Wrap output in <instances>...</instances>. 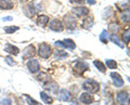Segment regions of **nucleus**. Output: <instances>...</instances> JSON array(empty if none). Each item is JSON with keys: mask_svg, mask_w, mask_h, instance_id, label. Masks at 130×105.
I'll list each match as a JSON object with an SVG mask.
<instances>
[{"mask_svg": "<svg viewBox=\"0 0 130 105\" xmlns=\"http://www.w3.org/2000/svg\"><path fill=\"white\" fill-rule=\"evenodd\" d=\"M44 88H46L48 91H51L52 93H56V92H58V90H59V86H58V83L54 82V81L49 82L48 84H46V86H44Z\"/></svg>", "mask_w": 130, "mask_h": 105, "instance_id": "obj_19", "label": "nucleus"}, {"mask_svg": "<svg viewBox=\"0 0 130 105\" xmlns=\"http://www.w3.org/2000/svg\"><path fill=\"white\" fill-rule=\"evenodd\" d=\"M109 39H111L112 41H113L114 43H115V44H117V46H118L119 48H121V49H124V48H125V46L120 42V40L118 39V37H117L116 35H114V34H113V35H111V37H109Z\"/></svg>", "mask_w": 130, "mask_h": 105, "instance_id": "obj_25", "label": "nucleus"}, {"mask_svg": "<svg viewBox=\"0 0 130 105\" xmlns=\"http://www.w3.org/2000/svg\"><path fill=\"white\" fill-rule=\"evenodd\" d=\"M5 60H6V62H7L8 64H9L10 66H14L15 64H16V63L13 61V59H12L11 56H6V59H5Z\"/></svg>", "mask_w": 130, "mask_h": 105, "instance_id": "obj_32", "label": "nucleus"}, {"mask_svg": "<svg viewBox=\"0 0 130 105\" xmlns=\"http://www.w3.org/2000/svg\"><path fill=\"white\" fill-rule=\"evenodd\" d=\"M65 27L67 28V29H75L76 28V21L74 20V18L70 16V15H66V16L64 18V24Z\"/></svg>", "mask_w": 130, "mask_h": 105, "instance_id": "obj_11", "label": "nucleus"}, {"mask_svg": "<svg viewBox=\"0 0 130 105\" xmlns=\"http://www.w3.org/2000/svg\"><path fill=\"white\" fill-rule=\"evenodd\" d=\"M83 89L86 90L89 93H95L100 90V83L96 82L95 80H86L84 83H83Z\"/></svg>", "mask_w": 130, "mask_h": 105, "instance_id": "obj_1", "label": "nucleus"}, {"mask_svg": "<svg viewBox=\"0 0 130 105\" xmlns=\"http://www.w3.org/2000/svg\"><path fill=\"white\" fill-rule=\"evenodd\" d=\"M109 76H111V78H112V81H113V84L115 86L116 88H121V87H124V79L121 78V76L118 74V73H116V72H112L111 74H109Z\"/></svg>", "mask_w": 130, "mask_h": 105, "instance_id": "obj_5", "label": "nucleus"}, {"mask_svg": "<svg viewBox=\"0 0 130 105\" xmlns=\"http://www.w3.org/2000/svg\"><path fill=\"white\" fill-rule=\"evenodd\" d=\"M59 100L63 101V102H68V101L72 100V95L67 90L62 89V90H60V92H59Z\"/></svg>", "mask_w": 130, "mask_h": 105, "instance_id": "obj_13", "label": "nucleus"}, {"mask_svg": "<svg viewBox=\"0 0 130 105\" xmlns=\"http://www.w3.org/2000/svg\"><path fill=\"white\" fill-rule=\"evenodd\" d=\"M40 98H41V100H42L46 104H52V103H53V99H52L51 96L49 95L47 92H44V91L40 92Z\"/></svg>", "mask_w": 130, "mask_h": 105, "instance_id": "obj_20", "label": "nucleus"}, {"mask_svg": "<svg viewBox=\"0 0 130 105\" xmlns=\"http://www.w3.org/2000/svg\"><path fill=\"white\" fill-rule=\"evenodd\" d=\"M23 11H24V14L28 18H32L34 15L36 14V9L32 5H27L23 8Z\"/></svg>", "mask_w": 130, "mask_h": 105, "instance_id": "obj_14", "label": "nucleus"}, {"mask_svg": "<svg viewBox=\"0 0 130 105\" xmlns=\"http://www.w3.org/2000/svg\"><path fill=\"white\" fill-rule=\"evenodd\" d=\"M27 67H28V71H29L31 74H35V73H38L40 69V65H39V62L35 59H28L27 61Z\"/></svg>", "mask_w": 130, "mask_h": 105, "instance_id": "obj_7", "label": "nucleus"}, {"mask_svg": "<svg viewBox=\"0 0 130 105\" xmlns=\"http://www.w3.org/2000/svg\"><path fill=\"white\" fill-rule=\"evenodd\" d=\"M108 39H109V37H108L107 30L104 29L102 33H101V35H100V41L103 42V43H107L108 42Z\"/></svg>", "mask_w": 130, "mask_h": 105, "instance_id": "obj_23", "label": "nucleus"}, {"mask_svg": "<svg viewBox=\"0 0 130 105\" xmlns=\"http://www.w3.org/2000/svg\"><path fill=\"white\" fill-rule=\"evenodd\" d=\"M68 56V53L67 52H65L63 50H58L54 52V58L55 60H64L65 58H67Z\"/></svg>", "mask_w": 130, "mask_h": 105, "instance_id": "obj_21", "label": "nucleus"}, {"mask_svg": "<svg viewBox=\"0 0 130 105\" xmlns=\"http://www.w3.org/2000/svg\"><path fill=\"white\" fill-rule=\"evenodd\" d=\"M21 2H26V1H28V0H20Z\"/></svg>", "mask_w": 130, "mask_h": 105, "instance_id": "obj_37", "label": "nucleus"}, {"mask_svg": "<svg viewBox=\"0 0 130 105\" xmlns=\"http://www.w3.org/2000/svg\"><path fill=\"white\" fill-rule=\"evenodd\" d=\"M26 102H27V104H28V105H41L40 103H38L37 101H35L32 98H29L28 95L26 96Z\"/></svg>", "mask_w": 130, "mask_h": 105, "instance_id": "obj_30", "label": "nucleus"}, {"mask_svg": "<svg viewBox=\"0 0 130 105\" xmlns=\"http://www.w3.org/2000/svg\"><path fill=\"white\" fill-rule=\"evenodd\" d=\"M93 64H94V66H95L101 73H105V71H106V67H105L104 64H103L102 62L98 61V60H95V61L93 62Z\"/></svg>", "mask_w": 130, "mask_h": 105, "instance_id": "obj_24", "label": "nucleus"}, {"mask_svg": "<svg viewBox=\"0 0 130 105\" xmlns=\"http://www.w3.org/2000/svg\"><path fill=\"white\" fill-rule=\"evenodd\" d=\"M79 100L81 103L89 105L93 102V95L92 93H89V92H85V93H81L79 96Z\"/></svg>", "mask_w": 130, "mask_h": 105, "instance_id": "obj_10", "label": "nucleus"}, {"mask_svg": "<svg viewBox=\"0 0 130 105\" xmlns=\"http://www.w3.org/2000/svg\"><path fill=\"white\" fill-rule=\"evenodd\" d=\"M89 9L86 7H76L73 9V13H74L76 16L78 18H83V16H86V15L89 14Z\"/></svg>", "mask_w": 130, "mask_h": 105, "instance_id": "obj_9", "label": "nucleus"}, {"mask_svg": "<svg viewBox=\"0 0 130 105\" xmlns=\"http://www.w3.org/2000/svg\"><path fill=\"white\" fill-rule=\"evenodd\" d=\"M88 68H89L88 63L85 62V61H77L74 65V69L76 73H78V74H83V73L86 72Z\"/></svg>", "mask_w": 130, "mask_h": 105, "instance_id": "obj_8", "label": "nucleus"}, {"mask_svg": "<svg viewBox=\"0 0 130 105\" xmlns=\"http://www.w3.org/2000/svg\"><path fill=\"white\" fill-rule=\"evenodd\" d=\"M36 79L42 83H46L47 81H49V75L47 73H39V75L36 77Z\"/></svg>", "mask_w": 130, "mask_h": 105, "instance_id": "obj_22", "label": "nucleus"}, {"mask_svg": "<svg viewBox=\"0 0 130 105\" xmlns=\"http://www.w3.org/2000/svg\"><path fill=\"white\" fill-rule=\"evenodd\" d=\"M93 25V18L92 16H88V18H85L83 23H81V27H84L85 29H91Z\"/></svg>", "mask_w": 130, "mask_h": 105, "instance_id": "obj_15", "label": "nucleus"}, {"mask_svg": "<svg viewBox=\"0 0 130 105\" xmlns=\"http://www.w3.org/2000/svg\"><path fill=\"white\" fill-rule=\"evenodd\" d=\"M0 105H12V102H11V100L10 99H5V100H2L1 101V103H0Z\"/></svg>", "mask_w": 130, "mask_h": 105, "instance_id": "obj_33", "label": "nucleus"}, {"mask_svg": "<svg viewBox=\"0 0 130 105\" xmlns=\"http://www.w3.org/2000/svg\"><path fill=\"white\" fill-rule=\"evenodd\" d=\"M49 16L48 15H39L38 19H37V24L40 27H46V25L49 22Z\"/></svg>", "mask_w": 130, "mask_h": 105, "instance_id": "obj_18", "label": "nucleus"}, {"mask_svg": "<svg viewBox=\"0 0 130 105\" xmlns=\"http://www.w3.org/2000/svg\"><path fill=\"white\" fill-rule=\"evenodd\" d=\"M52 54V49L51 47L47 43H41L38 48V55L42 59H48L50 58Z\"/></svg>", "mask_w": 130, "mask_h": 105, "instance_id": "obj_2", "label": "nucleus"}, {"mask_svg": "<svg viewBox=\"0 0 130 105\" xmlns=\"http://www.w3.org/2000/svg\"><path fill=\"white\" fill-rule=\"evenodd\" d=\"M13 2L9 1V0H0V9L3 10H11L13 9Z\"/></svg>", "mask_w": 130, "mask_h": 105, "instance_id": "obj_17", "label": "nucleus"}, {"mask_svg": "<svg viewBox=\"0 0 130 105\" xmlns=\"http://www.w3.org/2000/svg\"><path fill=\"white\" fill-rule=\"evenodd\" d=\"M72 3H77V5H84L86 0H70Z\"/></svg>", "mask_w": 130, "mask_h": 105, "instance_id": "obj_34", "label": "nucleus"}, {"mask_svg": "<svg viewBox=\"0 0 130 105\" xmlns=\"http://www.w3.org/2000/svg\"><path fill=\"white\" fill-rule=\"evenodd\" d=\"M5 51L8 52V53H10V54H13V55H18L19 52H20L19 48H16L15 46H12V44H10V43H7L6 44Z\"/></svg>", "mask_w": 130, "mask_h": 105, "instance_id": "obj_16", "label": "nucleus"}, {"mask_svg": "<svg viewBox=\"0 0 130 105\" xmlns=\"http://www.w3.org/2000/svg\"><path fill=\"white\" fill-rule=\"evenodd\" d=\"M116 102L118 105H128L129 104V93L126 91H120L116 94Z\"/></svg>", "mask_w": 130, "mask_h": 105, "instance_id": "obj_4", "label": "nucleus"}, {"mask_svg": "<svg viewBox=\"0 0 130 105\" xmlns=\"http://www.w3.org/2000/svg\"><path fill=\"white\" fill-rule=\"evenodd\" d=\"M105 63H106V66L109 68V69H115V68H117V63H116V61H114V60L107 59Z\"/></svg>", "mask_w": 130, "mask_h": 105, "instance_id": "obj_26", "label": "nucleus"}, {"mask_svg": "<svg viewBox=\"0 0 130 105\" xmlns=\"http://www.w3.org/2000/svg\"><path fill=\"white\" fill-rule=\"evenodd\" d=\"M129 34H130V30L129 29H127L124 33V35H123V40H124V42L125 43H128L129 42Z\"/></svg>", "mask_w": 130, "mask_h": 105, "instance_id": "obj_31", "label": "nucleus"}, {"mask_svg": "<svg viewBox=\"0 0 130 105\" xmlns=\"http://www.w3.org/2000/svg\"><path fill=\"white\" fill-rule=\"evenodd\" d=\"M35 54H36V50H35L34 46H27L25 49H24V51H23V56H22V58L24 60H25V59H30Z\"/></svg>", "mask_w": 130, "mask_h": 105, "instance_id": "obj_12", "label": "nucleus"}, {"mask_svg": "<svg viewBox=\"0 0 130 105\" xmlns=\"http://www.w3.org/2000/svg\"><path fill=\"white\" fill-rule=\"evenodd\" d=\"M19 30V26H8L5 28V31L7 34H13Z\"/></svg>", "mask_w": 130, "mask_h": 105, "instance_id": "obj_28", "label": "nucleus"}, {"mask_svg": "<svg viewBox=\"0 0 130 105\" xmlns=\"http://www.w3.org/2000/svg\"><path fill=\"white\" fill-rule=\"evenodd\" d=\"M55 46L61 47V48H64V49H70V50H74L76 48V44L75 42L73 41L72 39H64V40H58L55 41Z\"/></svg>", "mask_w": 130, "mask_h": 105, "instance_id": "obj_3", "label": "nucleus"}, {"mask_svg": "<svg viewBox=\"0 0 130 105\" xmlns=\"http://www.w3.org/2000/svg\"><path fill=\"white\" fill-rule=\"evenodd\" d=\"M118 29H119V27H118V25H117L116 23L111 24V25H109V27H108V30L111 31L112 34H116L117 31H118Z\"/></svg>", "mask_w": 130, "mask_h": 105, "instance_id": "obj_29", "label": "nucleus"}, {"mask_svg": "<svg viewBox=\"0 0 130 105\" xmlns=\"http://www.w3.org/2000/svg\"><path fill=\"white\" fill-rule=\"evenodd\" d=\"M120 20L125 23H128L129 22V10H127V12L124 11L120 13Z\"/></svg>", "mask_w": 130, "mask_h": 105, "instance_id": "obj_27", "label": "nucleus"}, {"mask_svg": "<svg viewBox=\"0 0 130 105\" xmlns=\"http://www.w3.org/2000/svg\"><path fill=\"white\" fill-rule=\"evenodd\" d=\"M13 20V18L11 16H6V18H2V21H12Z\"/></svg>", "mask_w": 130, "mask_h": 105, "instance_id": "obj_35", "label": "nucleus"}, {"mask_svg": "<svg viewBox=\"0 0 130 105\" xmlns=\"http://www.w3.org/2000/svg\"><path fill=\"white\" fill-rule=\"evenodd\" d=\"M49 28H50L51 30L53 31H56V33H60V31H63L64 30V25L63 23L60 21V20H52V21L50 22V24H49Z\"/></svg>", "mask_w": 130, "mask_h": 105, "instance_id": "obj_6", "label": "nucleus"}, {"mask_svg": "<svg viewBox=\"0 0 130 105\" xmlns=\"http://www.w3.org/2000/svg\"><path fill=\"white\" fill-rule=\"evenodd\" d=\"M86 1L89 3V5H94L95 3V0H86Z\"/></svg>", "mask_w": 130, "mask_h": 105, "instance_id": "obj_36", "label": "nucleus"}]
</instances>
